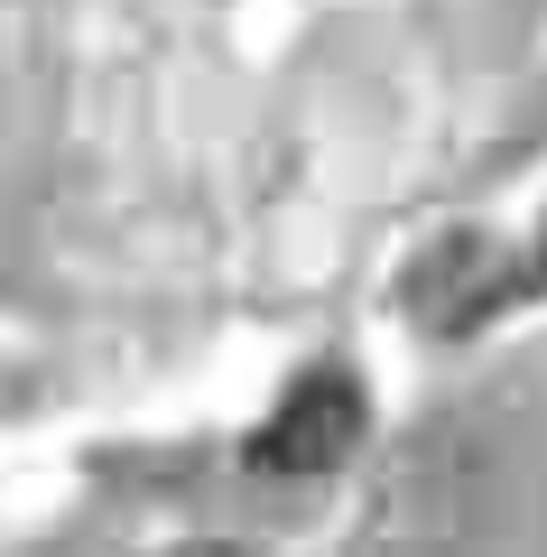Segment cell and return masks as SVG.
<instances>
[{
	"mask_svg": "<svg viewBox=\"0 0 547 557\" xmlns=\"http://www.w3.org/2000/svg\"><path fill=\"white\" fill-rule=\"evenodd\" d=\"M362 437H372V391H362V372H352V362H315V372H297L288 399L251 428V465L278 474V483H307V474L352 465Z\"/></svg>",
	"mask_w": 547,
	"mask_h": 557,
	"instance_id": "1",
	"label": "cell"
},
{
	"mask_svg": "<svg viewBox=\"0 0 547 557\" xmlns=\"http://www.w3.org/2000/svg\"><path fill=\"white\" fill-rule=\"evenodd\" d=\"M158 557H251V548H233V539H176V548H158Z\"/></svg>",
	"mask_w": 547,
	"mask_h": 557,
	"instance_id": "2",
	"label": "cell"
}]
</instances>
